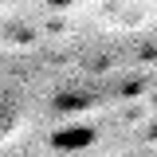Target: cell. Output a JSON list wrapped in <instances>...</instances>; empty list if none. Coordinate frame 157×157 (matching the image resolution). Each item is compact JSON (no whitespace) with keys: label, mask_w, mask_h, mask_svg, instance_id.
<instances>
[{"label":"cell","mask_w":157,"mask_h":157,"mask_svg":"<svg viewBox=\"0 0 157 157\" xmlns=\"http://www.w3.org/2000/svg\"><path fill=\"white\" fill-rule=\"evenodd\" d=\"M86 145H94V130L78 126V122H71V126H63V130L51 134V149H59V153H78Z\"/></svg>","instance_id":"cell-1"}]
</instances>
